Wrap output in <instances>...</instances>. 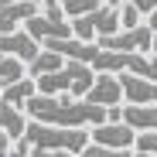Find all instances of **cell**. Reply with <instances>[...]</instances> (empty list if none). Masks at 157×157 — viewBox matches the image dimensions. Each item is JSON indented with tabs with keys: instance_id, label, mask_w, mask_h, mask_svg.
Listing matches in <instances>:
<instances>
[{
	"instance_id": "1",
	"label": "cell",
	"mask_w": 157,
	"mask_h": 157,
	"mask_svg": "<svg viewBox=\"0 0 157 157\" xmlns=\"http://www.w3.org/2000/svg\"><path fill=\"white\" fill-rule=\"evenodd\" d=\"M21 109L34 123H48V126L86 130V126H96V123H106V109L102 106H92L86 99H68V96H41V92H34Z\"/></svg>"
},
{
	"instance_id": "2",
	"label": "cell",
	"mask_w": 157,
	"mask_h": 157,
	"mask_svg": "<svg viewBox=\"0 0 157 157\" xmlns=\"http://www.w3.org/2000/svg\"><path fill=\"white\" fill-rule=\"evenodd\" d=\"M28 147H38V150H68L78 157V150H82L89 144V130H72V126H48V123H34L28 120V126H24V137H21Z\"/></svg>"
},
{
	"instance_id": "3",
	"label": "cell",
	"mask_w": 157,
	"mask_h": 157,
	"mask_svg": "<svg viewBox=\"0 0 157 157\" xmlns=\"http://www.w3.org/2000/svg\"><path fill=\"white\" fill-rule=\"evenodd\" d=\"M150 38H154V31L147 24H137V28H130V31L102 34L96 44L102 51H137V55H144V51H150Z\"/></svg>"
},
{
	"instance_id": "4",
	"label": "cell",
	"mask_w": 157,
	"mask_h": 157,
	"mask_svg": "<svg viewBox=\"0 0 157 157\" xmlns=\"http://www.w3.org/2000/svg\"><path fill=\"white\" fill-rule=\"evenodd\" d=\"M133 137H137V130H130L126 123H96V126H89V144L113 147V150H130Z\"/></svg>"
},
{
	"instance_id": "5",
	"label": "cell",
	"mask_w": 157,
	"mask_h": 157,
	"mask_svg": "<svg viewBox=\"0 0 157 157\" xmlns=\"http://www.w3.org/2000/svg\"><path fill=\"white\" fill-rule=\"evenodd\" d=\"M86 102H92V106H120V99H123V89H120V78L109 75V72H99V78H92V86L89 92L82 96Z\"/></svg>"
},
{
	"instance_id": "6",
	"label": "cell",
	"mask_w": 157,
	"mask_h": 157,
	"mask_svg": "<svg viewBox=\"0 0 157 157\" xmlns=\"http://www.w3.org/2000/svg\"><path fill=\"white\" fill-rule=\"evenodd\" d=\"M123 99L130 106H157V82L154 78H137V75H116Z\"/></svg>"
},
{
	"instance_id": "7",
	"label": "cell",
	"mask_w": 157,
	"mask_h": 157,
	"mask_svg": "<svg viewBox=\"0 0 157 157\" xmlns=\"http://www.w3.org/2000/svg\"><path fill=\"white\" fill-rule=\"evenodd\" d=\"M24 31H28L38 44H41V41H55V38H72V28H68L65 21H51V17H44V14L28 17V21H24Z\"/></svg>"
},
{
	"instance_id": "8",
	"label": "cell",
	"mask_w": 157,
	"mask_h": 157,
	"mask_svg": "<svg viewBox=\"0 0 157 157\" xmlns=\"http://www.w3.org/2000/svg\"><path fill=\"white\" fill-rule=\"evenodd\" d=\"M41 51V44L28 34V31H10V34H0V55H14L28 65L34 55Z\"/></svg>"
},
{
	"instance_id": "9",
	"label": "cell",
	"mask_w": 157,
	"mask_h": 157,
	"mask_svg": "<svg viewBox=\"0 0 157 157\" xmlns=\"http://www.w3.org/2000/svg\"><path fill=\"white\" fill-rule=\"evenodd\" d=\"M38 14V4H31V0H14V4H4L0 7V34H10L17 31L28 17Z\"/></svg>"
},
{
	"instance_id": "10",
	"label": "cell",
	"mask_w": 157,
	"mask_h": 157,
	"mask_svg": "<svg viewBox=\"0 0 157 157\" xmlns=\"http://www.w3.org/2000/svg\"><path fill=\"white\" fill-rule=\"evenodd\" d=\"M65 75H68V96L72 99H82L96 78V72L86 62H72V58H65Z\"/></svg>"
},
{
	"instance_id": "11",
	"label": "cell",
	"mask_w": 157,
	"mask_h": 157,
	"mask_svg": "<svg viewBox=\"0 0 157 157\" xmlns=\"http://www.w3.org/2000/svg\"><path fill=\"white\" fill-rule=\"evenodd\" d=\"M34 92H38L34 78H31V75H24V78H17V82H10V86H0V102H7V106L21 109Z\"/></svg>"
},
{
	"instance_id": "12",
	"label": "cell",
	"mask_w": 157,
	"mask_h": 157,
	"mask_svg": "<svg viewBox=\"0 0 157 157\" xmlns=\"http://www.w3.org/2000/svg\"><path fill=\"white\" fill-rule=\"evenodd\" d=\"M120 120L137 133L140 130H157V106H123Z\"/></svg>"
},
{
	"instance_id": "13",
	"label": "cell",
	"mask_w": 157,
	"mask_h": 157,
	"mask_svg": "<svg viewBox=\"0 0 157 157\" xmlns=\"http://www.w3.org/2000/svg\"><path fill=\"white\" fill-rule=\"evenodd\" d=\"M24 126H28V120H24V109H14L7 106V102H0V133H7L10 144L24 137Z\"/></svg>"
},
{
	"instance_id": "14",
	"label": "cell",
	"mask_w": 157,
	"mask_h": 157,
	"mask_svg": "<svg viewBox=\"0 0 157 157\" xmlns=\"http://www.w3.org/2000/svg\"><path fill=\"white\" fill-rule=\"evenodd\" d=\"M62 65H65L62 55H55V51H44V48H41V51H38V55H34L28 65H24V68H28L31 78H38V75H48V72H58Z\"/></svg>"
},
{
	"instance_id": "15",
	"label": "cell",
	"mask_w": 157,
	"mask_h": 157,
	"mask_svg": "<svg viewBox=\"0 0 157 157\" xmlns=\"http://www.w3.org/2000/svg\"><path fill=\"white\" fill-rule=\"evenodd\" d=\"M24 75H28V68H24L21 58L0 55V86H10V82H17V78H24Z\"/></svg>"
},
{
	"instance_id": "16",
	"label": "cell",
	"mask_w": 157,
	"mask_h": 157,
	"mask_svg": "<svg viewBox=\"0 0 157 157\" xmlns=\"http://www.w3.org/2000/svg\"><path fill=\"white\" fill-rule=\"evenodd\" d=\"M58 7L65 17H82V14H92L99 7V0H58Z\"/></svg>"
},
{
	"instance_id": "17",
	"label": "cell",
	"mask_w": 157,
	"mask_h": 157,
	"mask_svg": "<svg viewBox=\"0 0 157 157\" xmlns=\"http://www.w3.org/2000/svg\"><path fill=\"white\" fill-rule=\"evenodd\" d=\"M133 147L147 157H157V130H140V133L133 137Z\"/></svg>"
},
{
	"instance_id": "18",
	"label": "cell",
	"mask_w": 157,
	"mask_h": 157,
	"mask_svg": "<svg viewBox=\"0 0 157 157\" xmlns=\"http://www.w3.org/2000/svg\"><path fill=\"white\" fill-rule=\"evenodd\" d=\"M78 157H133V150H113V147H99V144H86L78 150Z\"/></svg>"
},
{
	"instance_id": "19",
	"label": "cell",
	"mask_w": 157,
	"mask_h": 157,
	"mask_svg": "<svg viewBox=\"0 0 157 157\" xmlns=\"http://www.w3.org/2000/svg\"><path fill=\"white\" fill-rule=\"evenodd\" d=\"M116 10H120V31H130V28H137V24H140V17H144V14H140L133 4H130V0H126V4H120Z\"/></svg>"
},
{
	"instance_id": "20",
	"label": "cell",
	"mask_w": 157,
	"mask_h": 157,
	"mask_svg": "<svg viewBox=\"0 0 157 157\" xmlns=\"http://www.w3.org/2000/svg\"><path fill=\"white\" fill-rule=\"evenodd\" d=\"M28 157H75V154H68V150H38V147H31Z\"/></svg>"
},
{
	"instance_id": "21",
	"label": "cell",
	"mask_w": 157,
	"mask_h": 157,
	"mask_svg": "<svg viewBox=\"0 0 157 157\" xmlns=\"http://www.w3.org/2000/svg\"><path fill=\"white\" fill-rule=\"evenodd\" d=\"M99 4H106V7H120V4H126V0H99Z\"/></svg>"
},
{
	"instance_id": "22",
	"label": "cell",
	"mask_w": 157,
	"mask_h": 157,
	"mask_svg": "<svg viewBox=\"0 0 157 157\" xmlns=\"http://www.w3.org/2000/svg\"><path fill=\"white\" fill-rule=\"evenodd\" d=\"M150 51H154V58H157V34L150 38Z\"/></svg>"
},
{
	"instance_id": "23",
	"label": "cell",
	"mask_w": 157,
	"mask_h": 157,
	"mask_svg": "<svg viewBox=\"0 0 157 157\" xmlns=\"http://www.w3.org/2000/svg\"><path fill=\"white\" fill-rule=\"evenodd\" d=\"M7 157H28V154H21V150H7Z\"/></svg>"
},
{
	"instance_id": "24",
	"label": "cell",
	"mask_w": 157,
	"mask_h": 157,
	"mask_svg": "<svg viewBox=\"0 0 157 157\" xmlns=\"http://www.w3.org/2000/svg\"><path fill=\"white\" fill-rule=\"evenodd\" d=\"M0 157H7V150H0Z\"/></svg>"
},
{
	"instance_id": "25",
	"label": "cell",
	"mask_w": 157,
	"mask_h": 157,
	"mask_svg": "<svg viewBox=\"0 0 157 157\" xmlns=\"http://www.w3.org/2000/svg\"><path fill=\"white\" fill-rule=\"evenodd\" d=\"M31 4H41V0H31Z\"/></svg>"
}]
</instances>
